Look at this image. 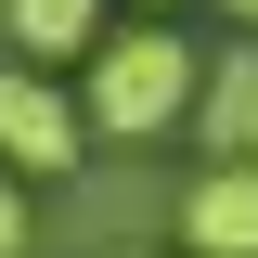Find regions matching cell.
I'll return each mask as SVG.
<instances>
[{"label": "cell", "mask_w": 258, "mask_h": 258, "mask_svg": "<svg viewBox=\"0 0 258 258\" xmlns=\"http://www.w3.org/2000/svg\"><path fill=\"white\" fill-rule=\"evenodd\" d=\"M232 13H245V39H258V0H232Z\"/></svg>", "instance_id": "7"}, {"label": "cell", "mask_w": 258, "mask_h": 258, "mask_svg": "<svg viewBox=\"0 0 258 258\" xmlns=\"http://www.w3.org/2000/svg\"><path fill=\"white\" fill-rule=\"evenodd\" d=\"M26 232H39V220H26V181L0 168V258H26Z\"/></svg>", "instance_id": "6"}, {"label": "cell", "mask_w": 258, "mask_h": 258, "mask_svg": "<svg viewBox=\"0 0 258 258\" xmlns=\"http://www.w3.org/2000/svg\"><path fill=\"white\" fill-rule=\"evenodd\" d=\"M194 129H207V168H258V39L207 64V103H194Z\"/></svg>", "instance_id": "4"}, {"label": "cell", "mask_w": 258, "mask_h": 258, "mask_svg": "<svg viewBox=\"0 0 258 258\" xmlns=\"http://www.w3.org/2000/svg\"><path fill=\"white\" fill-rule=\"evenodd\" d=\"M78 142H91V103L52 91L39 64H0V168L13 181H52V168H78Z\"/></svg>", "instance_id": "2"}, {"label": "cell", "mask_w": 258, "mask_h": 258, "mask_svg": "<svg viewBox=\"0 0 258 258\" xmlns=\"http://www.w3.org/2000/svg\"><path fill=\"white\" fill-rule=\"evenodd\" d=\"M78 103H91L103 142H155V129H181L194 103H207V64H194V39L168 26V13H142V26H116V39L91 52Z\"/></svg>", "instance_id": "1"}, {"label": "cell", "mask_w": 258, "mask_h": 258, "mask_svg": "<svg viewBox=\"0 0 258 258\" xmlns=\"http://www.w3.org/2000/svg\"><path fill=\"white\" fill-rule=\"evenodd\" d=\"M116 258H155V245H116Z\"/></svg>", "instance_id": "8"}, {"label": "cell", "mask_w": 258, "mask_h": 258, "mask_svg": "<svg viewBox=\"0 0 258 258\" xmlns=\"http://www.w3.org/2000/svg\"><path fill=\"white\" fill-rule=\"evenodd\" d=\"M155 13H168V0H155Z\"/></svg>", "instance_id": "9"}, {"label": "cell", "mask_w": 258, "mask_h": 258, "mask_svg": "<svg viewBox=\"0 0 258 258\" xmlns=\"http://www.w3.org/2000/svg\"><path fill=\"white\" fill-rule=\"evenodd\" d=\"M0 26H13L26 64H91L103 39H116V26H103V0H0Z\"/></svg>", "instance_id": "5"}, {"label": "cell", "mask_w": 258, "mask_h": 258, "mask_svg": "<svg viewBox=\"0 0 258 258\" xmlns=\"http://www.w3.org/2000/svg\"><path fill=\"white\" fill-rule=\"evenodd\" d=\"M181 258H258V168H194L181 181Z\"/></svg>", "instance_id": "3"}]
</instances>
